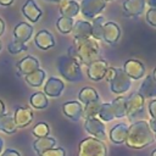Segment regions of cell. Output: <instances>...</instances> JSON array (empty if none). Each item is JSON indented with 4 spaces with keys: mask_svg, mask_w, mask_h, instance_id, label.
I'll list each match as a JSON object with an SVG mask.
<instances>
[{
    "mask_svg": "<svg viewBox=\"0 0 156 156\" xmlns=\"http://www.w3.org/2000/svg\"><path fill=\"white\" fill-rule=\"evenodd\" d=\"M68 55L73 58L79 66H89L91 62L99 58L100 56V45L94 38H82L73 39V44L68 48Z\"/></svg>",
    "mask_w": 156,
    "mask_h": 156,
    "instance_id": "obj_1",
    "label": "cell"
},
{
    "mask_svg": "<svg viewBox=\"0 0 156 156\" xmlns=\"http://www.w3.org/2000/svg\"><path fill=\"white\" fill-rule=\"evenodd\" d=\"M154 141V133L146 121H136L128 127L126 144L133 149H143Z\"/></svg>",
    "mask_w": 156,
    "mask_h": 156,
    "instance_id": "obj_2",
    "label": "cell"
},
{
    "mask_svg": "<svg viewBox=\"0 0 156 156\" xmlns=\"http://www.w3.org/2000/svg\"><path fill=\"white\" fill-rule=\"evenodd\" d=\"M57 69L60 74L68 82H78L82 79L80 66L69 56H61L57 60Z\"/></svg>",
    "mask_w": 156,
    "mask_h": 156,
    "instance_id": "obj_3",
    "label": "cell"
},
{
    "mask_svg": "<svg viewBox=\"0 0 156 156\" xmlns=\"http://www.w3.org/2000/svg\"><path fill=\"white\" fill-rule=\"evenodd\" d=\"M107 149L101 140L95 138H85L79 143L78 156H106Z\"/></svg>",
    "mask_w": 156,
    "mask_h": 156,
    "instance_id": "obj_4",
    "label": "cell"
},
{
    "mask_svg": "<svg viewBox=\"0 0 156 156\" xmlns=\"http://www.w3.org/2000/svg\"><path fill=\"white\" fill-rule=\"evenodd\" d=\"M106 6V1L104 0H82L79 5V11L82 12L84 18L93 20L95 18Z\"/></svg>",
    "mask_w": 156,
    "mask_h": 156,
    "instance_id": "obj_5",
    "label": "cell"
},
{
    "mask_svg": "<svg viewBox=\"0 0 156 156\" xmlns=\"http://www.w3.org/2000/svg\"><path fill=\"white\" fill-rule=\"evenodd\" d=\"M132 85V79L123 72V69L117 68L115 78L110 82V89L115 94H123L128 91Z\"/></svg>",
    "mask_w": 156,
    "mask_h": 156,
    "instance_id": "obj_6",
    "label": "cell"
},
{
    "mask_svg": "<svg viewBox=\"0 0 156 156\" xmlns=\"http://www.w3.org/2000/svg\"><path fill=\"white\" fill-rule=\"evenodd\" d=\"M144 102L145 99L138 91L130 94V96L126 99V116L134 117L135 115L140 113L144 108Z\"/></svg>",
    "mask_w": 156,
    "mask_h": 156,
    "instance_id": "obj_7",
    "label": "cell"
},
{
    "mask_svg": "<svg viewBox=\"0 0 156 156\" xmlns=\"http://www.w3.org/2000/svg\"><path fill=\"white\" fill-rule=\"evenodd\" d=\"M84 128L85 130L93 135L98 140H104L106 139V130H105V124L99 119V118H88L84 122Z\"/></svg>",
    "mask_w": 156,
    "mask_h": 156,
    "instance_id": "obj_8",
    "label": "cell"
},
{
    "mask_svg": "<svg viewBox=\"0 0 156 156\" xmlns=\"http://www.w3.org/2000/svg\"><path fill=\"white\" fill-rule=\"evenodd\" d=\"M123 72L130 78V79H140L145 74V67L144 65L138 60H127L123 65Z\"/></svg>",
    "mask_w": 156,
    "mask_h": 156,
    "instance_id": "obj_9",
    "label": "cell"
},
{
    "mask_svg": "<svg viewBox=\"0 0 156 156\" xmlns=\"http://www.w3.org/2000/svg\"><path fill=\"white\" fill-rule=\"evenodd\" d=\"M107 67H108V65H107V62H106L105 60L98 58V60H95L94 62H91V63L88 66V71H87L88 77H89L91 80L98 82V80H100V79L104 78Z\"/></svg>",
    "mask_w": 156,
    "mask_h": 156,
    "instance_id": "obj_10",
    "label": "cell"
},
{
    "mask_svg": "<svg viewBox=\"0 0 156 156\" xmlns=\"http://www.w3.org/2000/svg\"><path fill=\"white\" fill-rule=\"evenodd\" d=\"M121 37V29L115 22H105L102 29V39L107 44H116Z\"/></svg>",
    "mask_w": 156,
    "mask_h": 156,
    "instance_id": "obj_11",
    "label": "cell"
},
{
    "mask_svg": "<svg viewBox=\"0 0 156 156\" xmlns=\"http://www.w3.org/2000/svg\"><path fill=\"white\" fill-rule=\"evenodd\" d=\"M146 0H126L123 2V12L128 17L140 16L145 10Z\"/></svg>",
    "mask_w": 156,
    "mask_h": 156,
    "instance_id": "obj_12",
    "label": "cell"
},
{
    "mask_svg": "<svg viewBox=\"0 0 156 156\" xmlns=\"http://www.w3.org/2000/svg\"><path fill=\"white\" fill-rule=\"evenodd\" d=\"M63 89H65V84L61 79L56 77H50L44 85V94L50 98H57L62 94Z\"/></svg>",
    "mask_w": 156,
    "mask_h": 156,
    "instance_id": "obj_13",
    "label": "cell"
},
{
    "mask_svg": "<svg viewBox=\"0 0 156 156\" xmlns=\"http://www.w3.org/2000/svg\"><path fill=\"white\" fill-rule=\"evenodd\" d=\"M13 121L17 128L27 127L33 121V112L28 107H17L13 113Z\"/></svg>",
    "mask_w": 156,
    "mask_h": 156,
    "instance_id": "obj_14",
    "label": "cell"
},
{
    "mask_svg": "<svg viewBox=\"0 0 156 156\" xmlns=\"http://www.w3.org/2000/svg\"><path fill=\"white\" fill-rule=\"evenodd\" d=\"M16 68L18 71V74H23L27 76L34 71H37L39 68V61L34 57V56H26L23 57L20 62H17Z\"/></svg>",
    "mask_w": 156,
    "mask_h": 156,
    "instance_id": "obj_15",
    "label": "cell"
},
{
    "mask_svg": "<svg viewBox=\"0 0 156 156\" xmlns=\"http://www.w3.org/2000/svg\"><path fill=\"white\" fill-rule=\"evenodd\" d=\"M63 113L72 121H79L83 117V106L79 101H67L62 105Z\"/></svg>",
    "mask_w": 156,
    "mask_h": 156,
    "instance_id": "obj_16",
    "label": "cell"
},
{
    "mask_svg": "<svg viewBox=\"0 0 156 156\" xmlns=\"http://www.w3.org/2000/svg\"><path fill=\"white\" fill-rule=\"evenodd\" d=\"M33 34V27L30 24H28L27 22H21L18 23L15 29H13V37H15V41L26 44L29 38Z\"/></svg>",
    "mask_w": 156,
    "mask_h": 156,
    "instance_id": "obj_17",
    "label": "cell"
},
{
    "mask_svg": "<svg viewBox=\"0 0 156 156\" xmlns=\"http://www.w3.org/2000/svg\"><path fill=\"white\" fill-rule=\"evenodd\" d=\"M58 9L62 17L73 18L79 13V4L74 0H60Z\"/></svg>",
    "mask_w": 156,
    "mask_h": 156,
    "instance_id": "obj_18",
    "label": "cell"
},
{
    "mask_svg": "<svg viewBox=\"0 0 156 156\" xmlns=\"http://www.w3.org/2000/svg\"><path fill=\"white\" fill-rule=\"evenodd\" d=\"M34 41H35V45L41 49V50H48L50 48H52L55 45V39H54V35L43 29V30H39L37 34H35V38H34Z\"/></svg>",
    "mask_w": 156,
    "mask_h": 156,
    "instance_id": "obj_19",
    "label": "cell"
},
{
    "mask_svg": "<svg viewBox=\"0 0 156 156\" xmlns=\"http://www.w3.org/2000/svg\"><path fill=\"white\" fill-rule=\"evenodd\" d=\"M22 13L27 20L35 23V22H38V20L41 16V10L38 7V5L35 4L34 0H27L22 7Z\"/></svg>",
    "mask_w": 156,
    "mask_h": 156,
    "instance_id": "obj_20",
    "label": "cell"
},
{
    "mask_svg": "<svg viewBox=\"0 0 156 156\" xmlns=\"http://www.w3.org/2000/svg\"><path fill=\"white\" fill-rule=\"evenodd\" d=\"M71 33L73 35V39L90 38L91 37V23L87 21H78L73 24Z\"/></svg>",
    "mask_w": 156,
    "mask_h": 156,
    "instance_id": "obj_21",
    "label": "cell"
},
{
    "mask_svg": "<svg viewBox=\"0 0 156 156\" xmlns=\"http://www.w3.org/2000/svg\"><path fill=\"white\" fill-rule=\"evenodd\" d=\"M128 134V126L124 123H118L110 130V139L115 144H122L126 143Z\"/></svg>",
    "mask_w": 156,
    "mask_h": 156,
    "instance_id": "obj_22",
    "label": "cell"
},
{
    "mask_svg": "<svg viewBox=\"0 0 156 156\" xmlns=\"http://www.w3.org/2000/svg\"><path fill=\"white\" fill-rule=\"evenodd\" d=\"M56 145V140L51 136H44V138H38L34 143H33V147L35 150V152L41 156L45 151L54 149Z\"/></svg>",
    "mask_w": 156,
    "mask_h": 156,
    "instance_id": "obj_23",
    "label": "cell"
},
{
    "mask_svg": "<svg viewBox=\"0 0 156 156\" xmlns=\"http://www.w3.org/2000/svg\"><path fill=\"white\" fill-rule=\"evenodd\" d=\"M138 93H139L144 99H145V98H155V96H156V82L152 79L151 76H147V77L143 80V83H141L140 89H139Z\"/></svg>",
    "mask_w": 156,
    "mask_h": 156,
    "instance_id": "obj_24",
    "label": "cell"
},
{
    "mask_svg": "<svg viewBox=\"0 0 156 156\" xmlns=\"http://www.w3.org/2000/svg\"><path fill=\"white\" fill-rule=\"evenodd\" d=\"M26 78V82L30 85V87H40L43 83H44V79H45V72L40 68H38L37 71L24 76Z\"/></svg>",
    "mask_w": 156,
    "mask_h": 156,
    "instance_id": "obj_25",
    "label": "cell"
},
{
    "mask_svg": "<svg viewBox=\"0 0 156 156\" xmlns=\"http://www.w3.org/2000/svg\"><path fill=\"white\" fill-rule=\"evenodd\" d=\"M78 98H79V101L83 102V104H89L91 101H95V100H99V94L96 93L95 89L90 88V87H84L79 94H78Z\"/></svg>",
    "mask_w": 156,
    "mask_h": 156,
    "instance_id": "obj_26",
    "label": "cell"
},
{
    "mask_svg": "<svg viewBox=\"0 0 156 156\" xmlns=\"http://www.w3.org/2000/svg\"><path fill=\"white\" fill-rule=\"evenodd\" d=\"M101 104L102 102L100 101V99L87 104L83 107V117H85V119H88V118H96V116L99 115Z\"/></svg>",
    "mask_w": 156,
    "mask_h": 156,
    "instance_id": "obj_27",
    "label": "cell"
},
{
    "mask_svg": "<svg viewBox=\"0 0 156 156\" xmlns=\"http://www.w3.org/2000/svg\"><path fill=\"white\" fill-rule=\"evenodd\" d=\"M0 130L6 134H12L17 130V127L13 121V116L5 113L2 117H0Z\"/></svg>",
    "mask_w": 156,
    "mask_h": 156,
    "instance_id": "obj_28",
    "label": "cell"
},
{
    "mask_svg": "<svg viewBox=\"0 0 156 156\" xmlns=\"http://www.w3.org/2000/svg\"><path fill=\"white\" fill-rule=\"evenodd\" d=\"M105 18L101 16H96L95 18H93V23H91V38H94L95 40H100L102 39V29H104V24H105Z\"/></svg>",
    "mask_w": 156,
    "mask_h": 156,
    "instance_id": "obj_29",
    "label": "cell"
},
{
    "mask_svg": "<svg viewBox=\"0 0 156 156\" xmlns=\"http://www.w3.org/2000/svg\"><path fill=\"white\" fill-rule=\"evenodd\" d=\"M126 99L127 98L124 96H118L111 102L115 118H122L126 116Z\"/></svg>",
    "mask_w": 156,
    "mask_h": 156,
    "instance_id": "obj_30",
    "label": "cell"
},
{
    "mask_svg": "<svg viewBox=\"0 0 156 156\" xmlns=\"http://www.w3.org/2000/svg\"><path fill=\"white\" fill-rule=\"evenodd\" d=\"M29 102L34 108L41 110V108H45L48 106V98H46V95L44 93L38 91V93L32 94V96L29 99Z\"/></svg>",
    "mask_w": 156,
    "mask_h": 156,
    "instance_id": "obj_31",
    "label": "cell"
},
{
    "mask_svg": "<svg viewBox=\"0 0 156 156\" xmlns=\"http://www.w3.org/2000/svg\"><path fill=\"white\" fill-rule=\"evenodd\" d=\"M99 118L100 121H105V122H110L112 119H115V113L111 106V102H104L101 104L100 111H99Z\"/></svg>",
    "mask_w": 156,
    "mask_h": 156,
    "instance_id": "obj_32",
    "label": "cell"
},
{
    "mask_svg": "<svg viewBox=\"0 0 156 156\" xmlns=\"http://www.w3.org/2000/svg\"><path fill=\"white\" fill-rule=\"evenodd\" d=\"M73 24H74V21L73 18H68V17H60L56 22V27L58 29V32L63 33V34H68L72 32V28H73Z\"/></svg>",
    "mask_w": 156,
    "mask_h": 156,
    "instance_id": "obj_33",
    "label": "cell"
},
{
    "mask_svg": "<svg viewBox=\"0 0 156 156\" xmlns=\"http://www.w3.org/2000/svg\"><path fill=\"white\" fill-rule=\"evenodd\" d=\"M50 129H49V126L44 122H40L38 124H35V127L33 128V134L37 136V138H44V136H48Z\"/></svg>",
    "mask_w": 156,
    "mask_h": 156,
    "instance_id": "obj_34",
    "label": "cell"
},
{
    "mask_svg": "<svg viewBox=\"0 0 156 156\" xmlns=\"http://www.w3.org/2000/svg\"><path fill=\"white\" fill-rule=\"evenodd\" d=\"M7 49H9V51H10L11 54L16 55V54H20V52L27 50V46H26V44H22V43H18V41H15V40H13V41H11V43L9 44Z\"/></svg>",
    "mask_w": 156,
    "mask_h": 156,
    "instance_id": "obj_35",
    "label": "cell"
},
{
    "mask_svg": "<svg viewBox=\"0 0 156 156\" xmlns=\"http://www.w3.org/2000/svg\"><path fill=\"white\" fill-rule=\"evenodd\" d=\"M65 155H66V152L62 147H54V149L45 151L41 156H65Z\"/></svg>",
    "mask_w": 156,
    "mask_h": 156,
    "instance_id": "obj_36",
    "label": "cell"
},
{
    "mask_svg": "<svg viewBox=\"0 0 156 156\" xmlns=\"http://www.w3.org/2000/svg\"><path fill=\"white\" fill-rule=\"evenodd\" d=\"M146 21H147V23L151 24L152 27H156V9H150V10H147Z\"/></svg>",
    "mask_w": 156,
    "mask_h": 156,
    "instance_id": "obj_37",
    "label": "cell"
},
{
    "mask_svg": "<svg viewBox=\"0 0 156 156\" xmlns=\"http://www.w3.org/2000/svg\"><path fill=\"white\" fill-rule=\"evenodd\" d=\"M116 71H117L116 67H107V69H106V72H105V76H104V79H105L106 82L110 83V82L115 78V76H116Z\"/></svg>",
    "mask_w": 156,
    "mask_h": 156,
    "instance_id": "obj_38",
    "label": "cell"
},
{
    "mask_svg": "<svg viewBox=\"0 0 156 156\" xmlns=\"http://www.w3.org/2000/svg\"><path fill=\"white\" fill-rule=\"evenodd\" d=\"M149 112L152 119H156V99L151 100L149 104Z\"/></svg>",
    "mask_w": 156,
    "mask_h": 156,
    "instance_id": "obj_39",
    "label": "cell"
},
{
    "mask_svg": "<svg viewBox=\"0 0 156 156\" xmlns=\"http://www.w3.org/2000/svg\"><path fill=\"white\" fill-rule=\"evenodd\" d=\"M1 156H21V155H20L18 151H16V150H13V149H6V150L1 154Z\"/></svg>",
    "mask_w": 156,
    "mask_h": 156,
    "instance_id": "obj_40",
    "label": "cell"
},
{
    "mask_svg": "<svg viewBox=\"0 0 156 156\" xmlns=\"http://www.w3.org/2000/svg\"><path fill=\"white\" fill-rule=\"evenodd\" d=\"M147 124H149V127H150V129H151L152 132H156V119H152V118H151Z\"/></svg>",
    "mask_w": 156,
    "mask_h": 156,
    "instance_id": "obj_41",
    "label": "cell"
},
{
    "mask_svg": "<svg viewBox=\"0 0 156 156\" xmlns=\"http://www.w3.org/2000/svg\"><path fill=\"white\" fill-rule=\"evenodd\" d=\"M13 2V0H0V5L2 6H10Z\"/></svg>",
    "mask_w": 156,
    "mask_h": 156,
    "instance_id": "obj_42",
    "label": "cell"
},
{
    "mask_svg": "<svg viewBox=\"0 0 156 156\" xmlns=\"http://www.w3.org/2000/svg\"><path fill=\"white\" fill-rule=\"evenodd\" d=\"M5 115V105H4V102L0 100V117H2Z\"/></svg>",
    "mask_w": 156,
    "mask_h": 156,
    "instance_id": "obj_43",
    "label": "cell"
},
{
    "mask_svg": "<svg viewBox=\"0 0 156 156\" xmlns=\"http://www.w3.org/2000/svg\"><path fill=\"white\" fill-rule=\"evenodd\" d=\"M4 30H5V23H4V21L0 18V37L2 35Z\"/></svg>",
    "mask_w": 156,
    "mask_h": 156,
    "instance_id": "obj_44",
    "label": "cell"
},
{
    "mask_svg": "<svg viewBox=\"0 0 156 156\" xmlns=\"http://www.w3.org/2000/svg\"><path fill=\"white\" fill-rule=\"evenodd\" d=\"M149 6H151V9H156V0H147Z\"/></svg>",
    "mask_w": 156,
    "mask_h": 156,
    "instance_id": "obj_45",
    "label": "cell"
},
{
    "mask_svg": "<svg viewBox=\"0 0 156 156\" xmlns=\"http://www.w3.org/2000/svg\"><path fill=\"white\" fill-rule=\"evenodd\" d=\"M151 77H152V79L156 82V67H155V69H154V72H152V76H151Z\"/></svg>",
    "mask_w": 156,
    "mask_h": 156,
    "instance_id": "obj_46",
    "label": "cell"
},
{
    "mask_svg": "<svg viewBox=\"0 0 156 156\" xmlns=\"http://www.w3.org/2000/svg\"><path fill=\"white\" fill-rule=\"evenodd\" d=\"M2 146H4V141H2V139L0 138V152H1V150H2Z\"/></svg>",
    "mask_w": 156,
    "mask_h": 156,
    "instance_id": "obj_47",
    "label": "cell"
},
{
    "mask_svg": "<svg viewBox=\"0 0 156 156\" xmlns=\"http://www.w3.org/2000/svg\"><path fill=\"white\" fill-rule=\"evenodd\" d=\"M151 156H156V149H155V150L151 152Z\"/></svg>",
    "mask_w": 156,
    "mask_h": 156,
    "instance_id": "obj_48",
    "label": "cell"
},
{
    "mask_svg": "<svg viewBox=\"0 0 156 156\" xmlns=\"http://www.w3.org/2000/svg\"><path fill=\"white\" fill-rule=\"evenodd\" d=\"M154 139H156V132H155V134H154Z\"/></svg>",
    "mask_w": 156,
    "mask_h": 156,
    "instance_id": "obj_49",
    "label": "cell"
},
{
    "mask_svg": "<svg viewBox=\"0 0 156 156\" xmlns=\"http://www.w3.org/2000/svg\"><path fill=\"white\" fill-rule=\"evenodd\" d=\"M48 1H60V0H48Z\"/></svg>",
    "mask_w": 156,
    "mask_h": 156,
    "instance_id": "obj_50",
    "label": "cell"
},
{
    "mask_svg": "<svg viewBox=\"0 0 156 156\" xmlns=\"http://www.w3.org/2000/svg\"><path fill=\"white\" fill-rule=\"evenodd\" d=\"M104 1H112V0H104Z\"/></svg>",
    "mask_w": 156,
    "mask_h": 156,
    "instance_id": "obj_51",
    "label": "cell"
},
{
    "mask_svg": "<svg viewBox=\"0 0 156 156\" xmlns=\"http://www.w3.org/2000/svg\"><path fill=\"white\" fill-rule=\"evenodd\" d=\"M0 50H1V41H0Z\"/></svg>",
    "mask_w": 156,
    "mask_h": 156,
    "instance_id": "obj_52",
    "label": "cell"
}]
</instances>
